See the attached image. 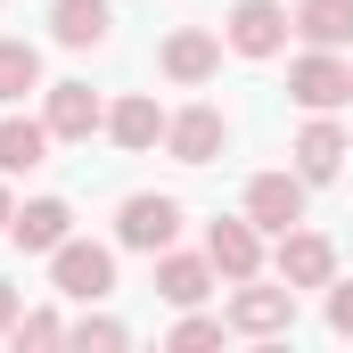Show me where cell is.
<instances>
[{"instance_id": "1", "label": "cell", "mask_w": 353, "mask_h": 353, "mask_svg": "<svg viewBox=\"0 0 353 353\" xmlns=\"http://www.w3.org/2000/svg\"><path fill=\"white\" fill-rule=\"evenodd\" d=\"M222 321L239 329V337H279V329H296V288L279 279V271H255V279H230V304H222Z\"/></svg>"}, {"instance_id": "2", "label": "cell", "mask_w": 353, "mask_h": 353, "mask_svg": "<svg viewBox=\"0 0 353 353\" xmlns=\"http://www.w3.org/2000/svg\"><path fill=\"white\" fill-rule=\"evenodd\" d=\"M50 288L74 296V304L115 296V247H99V239H66V247H50Z\"/></svg>"}, {"instance_id": "3", "label": "cell", "mask_w": 353, "mask_h": 353, "mask_svg": "<svg viewBox=\"0 0 353 353\" xmlns=\"http://www.w3.org/2000/svg\"><path fill=\"white\" fill-rule=\"evenodd\" d=\"M173 239H181V197L140 189V197L115 205V247H132V255H165Z\"/></svg>"}, {"instance_id": "4", "label": "cell", "mask_w": 353, "mask_h": 353, "mask_svg": "<svg viewBox=\"0 0 353 353\" xmlns=\"http://www.w3.org/2000/svg\"><path fill=\"white\" fill-rule=\"evenodd\" d=\"M288 99L304 107V115H337L353 99V66L337 58V50H304L296 66H288Z\"/></svg>"}, {"instance_id": "5", "label": "cell", "mask_w": 353, "mask_h": 353, "mask_svg": "<svg viewBox=\"0 0 353 353\" xmlns=\"http://www.w3.org/2000/svg\"><path fill=\"white\" fill-rule=\"evenodd\" d=\"M222 148H230V115H222L214 99H189L173 123H165V157H173V165H214Z\"/></svg>"}, {"instance_id": "6", "label": "cell", "mask_w": 353, "mask_h": 353, "mask_svg": "<svg viewBox=\"0 0 353 353\" xmlns=\"http://www.w3.org/2000/svg\"><path fill=\"white\" fill-rule=\"evenodd\" d=\"M288 33H296V17H288L279 0H239V8L222 17V50H239V58H279Z\"/></svg>"}, {"instance_id": "7", "label": "cell", "mask_w": 353, "mask_h": 353, "mask_svg": "<svg viewBox=\"0 0 353 353\" xmlns=\"http://www.w3.org/2000/svg\"><path fill=\"white\" fill-rule=\"evenodd\" d=\"M304 189H312V181L296 173V165H288V173H255L247 181V222H255L263 239L296 230V222H304Z\"/></svg>"}, {"instance_id": "8", "label": "cell", "mask_w": 353, "mask_h": 353, "mask_svg": "<svg viewBox=\"0 0 353 353\" xmlns=\"http://www.w3.org/2000/svg\"><path fill=\"white\" fill-rule=\"evenodd\" d=\"M157 66H165V83H181V90L214 83V74H222V33H214V25H181V33H165Z\"/></svg>"}, {"instance_id": "9", "label": "cell", "mask_w": 353, "mask_h": 353, "mask_svg": "<svg viewBox=\"0 0 353 353\" xmlns=\"http://www.w3.org/2000/svg\"><path fill=\"white\" fill-rule=\"evenodd\" d=\"M271 271H279L296 296H304V288H329V279H337V247H329L321 230H304V222H296V230H279V255H271Z\"/></svg>"}, {"instance_id": "10", "label": "cell", "mask_w": 353, "mask_h": 353, "mask_svg": "<svg viewBox=\"0 0 353 353\" xmlns=\"http://www.w3.org/2000/svg\"><path fill=\"white\" fill-rule=\"evenodd\" d=\"M205 263H214V279H255V271H263V230H255L247 214L205 222Z\"/></svg>"}, {"instance_id": "11", "label": "cell", "mask_w": 353, "mask_h": 353, "mask_svg": "<svg viewBox=\"0 0 353 353\" xmlns=\"http://www.w3.org/2000/svg\"><path fill=\"white\" fill-rule=\"evenodd\" d=\"M41 99H50V107H41L50 140H90V132H107V99L90 83H50Z\"/></svg>"}, {"instance_id": "12", "label": "cell", "mask_w": 353, "mask_h": 353, "mask_svg": "<svg viewBox=\"0 0 353 353\" xmlns=\"http://www.w3.org/2000/svg\"><path fill=\"white\" fill-rule=\"evenodd\" d=\"M288 157H296V173L321 189V181H337V173H345L353 140H345V123H337V115H312V123L296 132V148H288Z\"/></svg>"}, {"instance_id": "13", "label": "cell", "mask_w": 353, "mask_h": 353, "mask_svg": "<svg viewBox=\"0 0 353 353\" xmlns=\"http://www.w3.org/2000/svg\"><path fill=\"white\" fill-rule=\"evenodd\" d=\"M165 123H173V115H165L148 90H132V99H115V107H107V140H115V148H132V157L165 148Z\"/></svg>"}, {"instance_id": "14", "label": "cell", "mask_w": 353, "mask_h": 353, "mask_svg": "<svg viewBox=\"0 0 353 353\" xmlns=\"http://www.w3.org/2000/svg\"><path fill=\"white\" fill-rule=\"evenodd\" d=\"M8 239H17L25 255H50V247L74 239V205H66V197H25L17 222H8Z\"/></svg>"}, {"instance_id": "15", "label": "cell", "mask_w": 353, "mask_h": 353, "mask_svg": "<svg viewBox=\"0 0 353 353\" xmlns=\"http://www.w3.org/2000/svg\"><path fill=\"white\" fill-rule=\"evenodd\" d=\"M107 25H115L107 0H50V41H58V50H99Z\"/></svg>"}, {"instance_id": "16", "label": "cell", "mask_w": 353, "mask_h": 353, "mask_svg": "<svg viewBox=\"0 0 353 353\" xmlns=\"http://www.w3.org/2000/svg\"><path fill=\"white\" fill-rule=\"evenodd\" d=\"M157 296L181 304V312H189V304H205V296H214V263H205V255H173V247H165V255H157Z\"/></svg>"}, {"instance_id": "17", "label": "cell", "mask_w": 353, "mask_h": 353, "mask_svg": "<svg viewBox=\"0 0 353 353\" xmlns=\"http://www.w3.org/2000/svg\"><path fill=\"white\" fill-rule=\"evenodd\" d=\"M33 165H50V123L41 115H0V173H33Z\"/></svg>"}, {"instance_id": "18", "label": "cell", "mask_w": 353, "mask_h": 353, "mask_svg": "<svg viewBox=\"0 0 353 353\" xmlns=\"http://www.w3.org/2000/svg\"><path fill=\"white\" fill-rule=\"evenodd\" d=\"M288 17H296V33H304L312 50H345L353 41V0H296Z\"/></svg>"}, {"instance_id": "19", "label": "cell", "mask_w": 353, "mask_h": 353, "mask_svg": "<svg viewBox=\"0 0 353 353\" xmlns=\"http://www.w3.org/2000/svg\"><path fill=\"white\" fill-rule=\"evenodd\" d=\"M25 90H41V50L33 41H0V107H17Z\"/></svg>"}, {"instance_id": "20", "label": "cell", "mask_w": 353, "mask_h": 353, "mask_svg": "<svg viewBox=\"0 0 353 353\" xmlns=\"http://www.w3.org/2000/svg\"><path fill=\"white\" fill-rule=\"evenodd\" d=\"M66 345H99V353H115V345H132V329H123V321H107V312H83V321H66Z\"/></svg>"}, {"instance_id": "21", "label": "cell", "mask_w": 353, "mask_h": 353, "mask_svg": "<svg viewBox=\"0 0 353 353\" xmlns=\"http://www.w3.org/2000/svg\"><path fill=\"white\" fill-rule=\"evenodd\" d=\"M222 329H230V321H214V312H197V304H189V312L173 321V345H181V353H189V345H222Z\"/></svg>"}, {"instance_id": "22", "label": "cell", "mask_w": 353, "mask_h": 353, "mask_svg": "<svg viewBox=\"0 0 353 353\" xmlns=\"http://www.w3.org/2000/svg\"><path fill=\"white\" fill-rule=\"evenodd\" d=\"M8 337H17V345H66V321H58V312H17Z\"/></svg>"}, {"instance_id": "23", "label": "cell", "mask_w": 353, "mask_h": 353, "mask_svg": "<svg viewBox=\"0 0 353 353\" xmlns=\"http://www.w3.org/2000/svg\"><path fill=\"white\" fill-rule=\"evenodd\" d=\"M329 329L353 337V279H329Z\"/></svg>"}, {"instance_id": "24", "label": "cell", "mask_w": 353, "mask_h": 353, "mask_svg": "<svg viewBox=\"0 0 353 353\" xmlns=\"http://www.w3.org/2000/svg\"><path fill=\"white\" fill-rule=\"evenodd\" d=\"M17 312H25V296H17V288H8V279H0V337H8V329H17Z\"/></svg>"}, {"instance_id": "25", "label": "cell", "mask_w": 353, "mask_h": 353, "mask_svg": "<svg viewBox=\"0 0 353 353\" xmlns=\"http://www.w3.org/2000/svg\"><path fill=\"white\" fill-rule=\"evenodd\" d=\"M8 222H17V197H8V173H0V239H8Z\"/></svg>"}]
</instances>
